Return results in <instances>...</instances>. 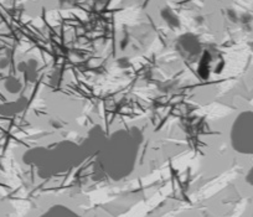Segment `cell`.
<instances>
[{"label":"cell","instance_id":"cell-1","mask_svg":"<svg viewBox=\"0 0 253 217\" xmlns=\"http://www.w3.org/2000/svg\"><path fill=\"white\" fill-rule=\"evenodd\" d=\"M232 143L238 152L253 154V114L246 113L236 121L232 129Z\"/></svg>","mask_w":253,"mask_h":217},{"label":"cell","instance_id":"cell-2","mask_svg":"<svg viewBox=\"0 0 253 217\" xmlns=\"http://www.w3.org/2000/svg\"><path fill=\"white\" fill-rule=\"evenodd\" d=\"M39 217H87V216L75 211L74 209L66 206V205L57 204L48 207V209L46 210L45 212H42Z\"/></svg>","mask_w":253,"mask_h":217},{"label":"cell","instance_id":"cell-3","mask_svg":"<svg viewBox=\"0 0 253 217\" xmlns=\"http://www.w3.org/2000/svg\"><path fill=\"white\" fill-rule=\"evenodd\" d=\"M247 181L250 182L251 185H253V169L251 170L250 174H248V176H247Z\"/></svg>","mask_w":253,"mask_h":217}]
</instances>
